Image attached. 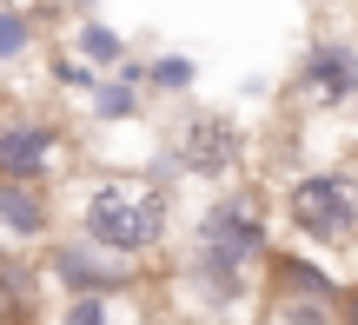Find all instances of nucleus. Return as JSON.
Here are the masks:
<instances>
[{"instance_id":"f257e3e1","label":"nucleus","mask_w":358,"mask_h":325,"mask_svg":"<svg viewBox=\"0 0 358 325\" xmlns=\"http://www.w3.org/2000/svg\"><path fill=\"white\" fill-rule=\"evenodd\" d=\"M73 212H80V239L120 252V259H146V252L166 246L173 193L153 180H93Z\"/></svg>"},{"instance_id":"f03ea898","label":"nucleus","mask_w":358,"mask_h":325,"mask_svg":"<svg viewBox=\"0 0 358 325\" xmlns=\"http://www.w3.org/2000/svg\"><path fill=\"white\" fill-rule=\"evenodd\" d=\"M272 239H266V219H259V206L245 193H213L199 206V219H192L186 233V259L199 266H219V273H252V266H266Z\"/></svg>"},{"instance_id":"7ed1b4c3","label":"nucleus","mask_w":358,"mask_h":325,"mask_svg":"<svg viewBox=\"0 0 358 325\" xmlns=\"http://www.w3.org/2000/svg\"><path fill=\"white\" fill-rule=\"evenodd\" d=\"M285 219H292L299 239L338 252V246H358V180L338 166L325 173H299L285 186Z\"/></svg>"},{"instance_id":"20e7f679","label":"nucleus","mask_w":358,"mask_h":325,"mask_svg":"<svg viewBox=\"0 0 358 325\" xmlns=\"http://www.w3.org/2000/svg\"><path fill=\"white\" fill-rule=\"evenodd\" d=\"M47 279L60 292H120V286H140V259H120L93 239H60L47 252Z\"/></svg>"},{"instance_id":"39448f33","label":"nucleus","mask_w":358,"mask_h":325,"mask_svg":"<svg viewBox=\"0 0 358 325\" xmlns=\"http://www.w3.org/2000/svg\"><path fill=\"white\" fill-rule=\"evenodd\" d=\"M166 153L179 173H199V180H219V173L239 159V127L226 113H186L179 127H166Z\"/></svg>"},{"instance_id":"423d86ee","label":"nucleus","mask_w":358,"mask_h":325,"mask_svg":"<svg viewBox=\"0 0 358 325\" xmlns=\"http://www.w3.org/2000/svg\"><path fill=\"white\" fill-rule=\"evenodd\" d=\"M66 153V133L53 127V120L40 113H0V173H13V180H47L53 166H60Z\"/></svg>"},{"instance_id":"0eeeda50","label":"nucleus","mask_w":358,"mask_h":325,"mask_svg":"<svg viewBox=\"0 0 358 325\" xmlns=\"http://www.w3.org/2000/svg\"><path fill=\"white\" fill-rule=\"evenodd\" d=\"M299 93L312 106H345L358 93V47L352 40H319L306 53V66H299Z\"/></svg>"},{"instance_id":"6e6552de","label":"nucleus","mask_w":358,"mask_h":325,"mask_svg":"<svg viewBox=\"0 0 358 325\" xmlns=\"http://www.w3.org/2000/svg\"><path fill=\"white\" fill-rule=\"evenodd\" d=\"M47 233H53V193L40 180L0 173V239L7 246H40Z\"/></svg>"},{"instance_id":"1a4fd4ad","label":"nucleus","mask_w":358,"mask_h":325,"mask_svg":"<svg viewBox=\"0 0 358 325\" xmlns=\"http://www.w3.org/2000/svg\"><path fill=\"white\" fill-rule=\"evenodd\" d=\"M266 279H272V299H312V305L338 299V279L319 259H299V252H266Z\"/></svg>"},{"instance_id":"9d476101","label":"nucleus","mask_w":358,"mask_h":325,"mask_svg":"<svg viewBox=\"0 0 358 325\" xmlns=\"http://www.w3.org/2000/svg\"><path fill=\"white\" fill-rule=\"evenodd\" d=\"M140 286H120V292H73L60 299L53 325H146V305L133 299Z\"/></svg>"},{"instance_id":"9b49d317","label":"nucleus","mask_w":358,"mask_h":325,"mask_svg":"<svg viewBox=\"0 0 358 325\" xmlns=\"http://www.w3.org/2000/svg\"><path fill=\"white\" fill-rule=\"evenodd\" d=\"M40 299H47V279H40L34 266H20L13 252H0V312H7V319H27Z\"/></svg>"},{"instance_id":"f8f14e48","label":"nucleus","mask_w":358,"mask_h":325,"mask_svg":"<svg viewBox=\"0 0 358 325\" xmlns=\"http://www.w3.org/2000/svg\"><path fill=\"white\" fill-rule=\"evenodd\" d=\"M73 40H80V60H87V66H113V60H127V34H120V27H106V20H80Z\"/></svg>"},{"instance_id":"ddd939ff","label":"nucleus","mask_w":358,"mask_h":325,"mask_svg":"<svg viewBox=\"0 0 358 325\" xmlns=\"http://www.w3.org/2000/svg\"><path fill=\"white\" fill-rule=\"evenodd\" d=\"M34 20H27L20 7H13V0H0V66H13V60H27V53H34Z\"/></svg>"},{"instance_id":"4468645a","label":"nucleus","mask_w":358,"mask_h":325,"mask_svg":"<svg viewBox=\"0 0 358 325\" xmlns=\"http://www.w3.org/2000/svg\"><path fill=\"white\" fill-rule=\"evenodd\" d=\"M192 80H199V66H192L186 53H159V60L146 66V80H140V87H153V93H186Z\"/></svg>"},{"instance_id":"2eb2a0df","label":"nucleus","mask_w":358,"mask_h":325,"mask_svg":"<svg viewBox=\"0 0 358 325\" xmlns=\"http://www.w3.org/2000/svg\"><path fill=\"white\" fill-rule=\"evenodd\" d=\"M266 325H338L332 305H312V299H272Z\"/></svg>"},{"instance_id":"dca6fc26","label":"nucleus","mask_w":358,"mask_h":325,"mask_svg":"<svg viewBox=\"0 0 358 325\" xmlns=\"http://www.w3.org/2000/svg\"><path fill=\"white\" fill-rule=\"evenodd\" d=\"M53 80H60V87H73V93H93V80H100V73H93L87 60H60V66H53Z\"/></svg>"},{"instance_id":"f3484780","label":"nucleus","mask_w":358,"mask_h":325,"mask_svg":"<svg viewBox=\"0 0 358 325\" xmlns=\"http://www.w3.org/2000/svg\"><path fill=\"white\" fill-rule=\"evenodd\" d=\"M332 319H338V325H358V286H338V299H332Z\"/></svg>"},{"instance_id":"a211bd4d","label":"nucleus","mask_w":358,"mask_h":325,"mask_svg":"<svg viewBox=\"0 0 358 325\" xmlns=\"http://www.w3.org/2000/svg\"><path fill=\"white\" fill-rule=\"evenodd\" d=\"M345 106H352V133H358V93H352V100H345Z\"/></svg>"},{"instance_id":"6ab92c4d","label":"nucleus","mask_w":358,"mask_h":325,"mask_svg":"<svg viewBox=\"0 0 358 325\" xmlns=\"http://www.w3.org/2000/svg\"><path fill=\"white\" fill-rule=\"evenodd\" d=\"M73 7H93V0H73Z\"/></svg>"}]
</instances>
